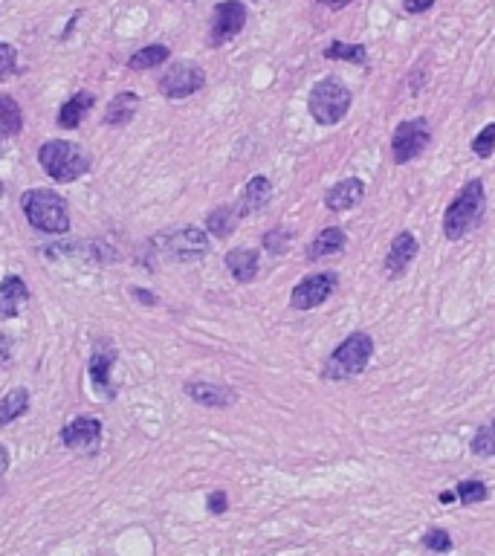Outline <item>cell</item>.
I'll use <instances>...</instances> for the list:
<instances>
[{
    "instance_id": "cell-32",
    "label": "cell",
    "mask_w": 495,
    "mask_h": 556,
    "mask_svg": "<svg viewBox=\"0 0 495 556\" xmlns=\"http://www.w3.org/2000/svg\"><path fill=\"white\" fill-rule=\"evenodd\" d=\"M15 73H18V47H12L9 41H0V84Z\"/></svg>"
},
{
    "instance_id": "cell-33",
    "label": "cell",
    "mask_w": 495,
    "mask_h": 556,
    "mask_svg": "<svg viewBox=\"0 0 495 556\" xmlns=\"http://www.w3.org/2000/svg\"><path fill=\"white\" fill-rule=\"evenodd\" d=\"M206 510L215 513V516H223V513L229 510V496H226L223 490H212V493L206 496Z\"/></svg>"
},
{
    "instance_id": "cell-25",
    "label": "cell",
    "mask_w": 495,
    "mask_h": 556,
    "mask_svg": "<svg viewBox=\"0 0 495 556\" xmlns=\"http://www.w3.org/2000/svg\"><path fill=\"white\" fill-rule=\"evenodd\" d=\"M0 131L3 137H18L24 131V111L9 93H0Z\"/></svg>"
},
{
    "instance_id": "cell-13",
    "label": "cell",
    "mask_w": 495,
    "mask_h": 556,
    "mask_svg": "<svg viewBox=\"0 0 495 556\" xmlns=\"http://www.w3.org/2000/svg\"><path fill=\"white\" fill-rule=\"evenodd\" d=\"M417 252H420V244H417V238H414L412 232H409V229L397 232L394 241L388 244V252H385V261H383L385 276L391 278V281L406 276V270L412 267Z\"/></svg>"
},
{
    "instance_id": "cell-19",
    "label": "cell",
    "mask_w": 495,
    "mask_h": 556,
    "mask_svg": "<svg viewBox=\"0 0 495 556\" xmlns=\"http://www.w3.org/2000/svg\"><path fill=\"white\" fill-rule=\"evenodd\" d=\"M93 105H96V96H93L90 90H79V93H73V96L61 105V111H58V128H64V131H76V128L82 125L84 116L93 111Z\"/></svg>"
},
{
    "instance_id": "cell-27",
    "label": "cell",
    "mask_w": 495,
    "mask_h": 556,
    "mask_svg": "<svg viewBox=\"0 0 495 556\" xmlns=\"http://www.w3.org/2000/svg\"><path fill=\"white\" fill-rule=\"evenodd\" d=\"M455 493H458V501L464 507H472V504H481V501L490 499V487L481 478H464V481H458Z\"/></svg>"
},
{
    "instance_id": "cell-38",
    "label": "cell",
    "mask_w": 495,
    "mask_h": 556,
    "mask_svg": "<svg viewBox=\"0 0 495 556\" xmlns=\"http://www.w3.org/2000/svg\"><path fill=\"white\" fill-rule=\"evenodd\" d=\"M6 470H9V449L0 444V478L6 475Z\"/></svg>"
},
{
    "instance_id": "cell-15",
    "label": "cell",
    "mask_w": 495,
    "mask_h": 556,
    "mask_svg": "<svg viewBox=\"0 0 495 556\" xmlns=\"http://www.w3.org/2000/svg\"><path fill=\"white\" fill-rule=\"evenodd\" d=\"M362 200H365V183L359 177L339 180L336 186H330L328 192H325L328 212H351V209H357Z\"/></svg>"
},
{
    "instance_id": "cell-20",
    "label": "cell",
    "mask_w": 495,
    "mask_h": 556,
    "mask_svg": "<svg viewBox=\"0 0 495 556\" xmlns=\"http://www.w3.org/2000/svg\"><path fill=\"white\" fill-rule=\"evenodd\" d=\"M258 267H261V252L258 250H232L226 252V270L238 284H249L258 278Z\"/></svg>"
},
{
    "instance_id": "cell-5",
    "label": "cell",
    "mask_w": 495,
    "mask_h": 556,
    "mask_svg": "<svg viewBox=\"0 0 495 556\" xmlns=\"http://www.w3.org/2000/svg\"><path fill=\"white\" fill-rule=\"evenodd\" d=\"M354 105V93L351 87L336 79V76H325L310 87V96H307V111L313 116L316 125L330 128V125H339L348 111Z\"/></svg>"
},
{
    "instance_id": "cell-8",
    "label": "cell",
    "mask_w": 495,
    "mask_h": 556,
    "mask_svg": "<svg viewBox=\"0 0 495 556\" xmlns=\"http://www.w3.org/2000/svg\"><path fill=\"white\" fill-rule=\"evenodd\" d=\"M160 247L171 258V261H183V264H192L206 258L212 250V241L209 235L200 229V226H183L177 232H168L160 238Z\"/></svg>"
},
{
    "instance_id": "cell-41",
    "label": "cell",
    "mask_w": 495,
    "mask_h": 556,
    "mask_svg": "<svg viewBox=\"0 0 495 556\" xmlns=\"http://www.w3.org/2000/svg\"><path fill=\"white\" fill-rule=\"evenodd\" d=\"M0 139H3V131H0Z\"/></svg>"
},
{
    "instance_id": "cell-36",
    "label": "cell",
    "mask_w": 495,
    "mask_h": 556,
    "mask_svg": "<svg viewBox=\"0 0 495 556\" xmlns=\"http://www.w3.org/2000/svg\"><path fill=\"white\" fill-rule=\"evenodd\" d=\"M131 296L137 299L139 305H145V307H154L157 302H160V299H157L151 290H142V287H131Z\"/></svg>"
},
{
    "instance_id": "cell-3",
    "label": "cell",
    "mask_w": 495,
    "mask_h": 556,
    "mask_svg": "<svg viewBox=\"0 0 495 556\" xmlns=\"http://www.w3.org/2000/svg\"><path fill=\"white\" fill-rule=\"evenodd\" d=\"M24 218L44 235H67L70 232V206L55 189H29L21 195Z\"/></svg>"
},
{
    "instance_id": "cell-12",
    "label": "cell",
    "mask_w": 495,
    "mask_h": 556,
    "mask_svg": "<svg viewBox=\"0 0 495 556\" xmlns=\"http://www.w3.org/2000/svg\"><path fill=\"white\" fill-rule=\"evenodd\" d=\"M116 348L110 342H99L90 354V362H87V374H90V386L96 389L99 397L105 400H113L116 397V389H113V365H116Z\"/></svg>"
},
{
    "instance_id": "cell-24",
    "label": "cell",
    "mask_w": 495,
    "mask_h": 556,
    "mask_svg": "<svg viewBox=\"0 0 495 556\" xmlns=\"http://www.w3.org/2000/svg\"><path fill=\"white\" fill-rule=\"evenodd\" d=\"M322 56L328 58V61H348V64H354V67H365V70H368V64H371L365 44H348V41H330Z\"/></svg>"
},
{
    "instance_id": "cell-22",
    "label": "cell",
    "mask_w": 495,
    "mask_h": 556,
    "mask_svg": "<svg viewBox=\"0 0 495 556\" xmlns=\"http://www.w3.org/2000/svg\"><path fill=\"white\" fill-rule=\"evenodd\" d=\"M29 412V391L24 386L18 389H9L3 397H0V429L15 423L21 415Z\"/></svg>"
},
{
    "instance_id": "cell-26",
    "label": "cell",
    "mask_w": 495,
    "mask_h": 556,
    "mask_svg": "<svg viewBox=\"0 0 495 556\" xmlns=\"http://www.w3.org/2000/svg\"><path fill=\"white\" fill-rule=\"evenodd\" d=\"M168 58H171V50L165 44H148V47H142V50H137L134 56L128 58V70H134V73L154 70V67L165 64Z\"/></svg>"
},
{
    "instance_id": "cell-11",
    "label": "cell",
    "mask_w": 495,
    "mask_h": 556,
    "mask_svg": "<svg viewBox=\"0 0 495 556\" xmlns=\"http://www.w3.org/2000/svg\"><path fill=\"white\" fill-rule=\"evenodd\" d=\"M61 444L67 449H73V452H82V455L99 452V446H102V420L90 415L73 417L61 429Z\"/></svg>"
},
{
    "instance_id": "cell-29",
    "label": "cell",
    "mask_w": 495,
    "mask_h": 556,
    "mask_svg": "<svg viewBox=\"0 0 495 556\" xmlns=\"http://www.w3.org/2000/svg\"><path fill=\"white\" fill-rule=\"evenodd\" d=\"M472 154L478 160H490L495 154V122H487L475 137H472Z\"/></svg>"
},
{
    "instance_id": "cell-6",
    "label": "cell",
    "mask_w": 495,
    "mask_h": 556,
    "mask_svg": "<svg viewBox=\"0 0 495 556\" xmlns=\"http://www.w3.org/2000/svg\"><path fill=\"white\" fill-rule=\"evenodd\" d=\"M247 3L244 0H220L218 6L212 9V18H209V35H206V44L212 50H218L223 44H229L232 38H238L244 27H247Z\"/></svg>"
},
{
    "instance_id": "cell-40",
    "label": "cell",
    "mask_w": 495,
    "mask_h": 556,
    "mask_svg": "<svg viewBox=\"0 0 495 556\" xmlns=\"http://www.w3.org/2000/svg\"><path fill=\"white\" fill-rule=\"evenodd\" d=\"M0 195H3V186H0Z\"/></svg>"
},
{
    "instance_id": "cell-4",
    "label": "cell",
    "mask_w": 495,
    "mask_h": 556,
    "mask_svg": "<svg viewBox=\"0 0 495 556\" xmlns=\"http://www.w3.org/2000/svg\"><path fill=\"white\" fill-rule=\"evenodd\" d=\"M371 357H374V336L354 331L333 348V354H328V360L322 365V380L328 383L354 380L368 368Z\"/></svg>"
},
{
    "instance_id": "cell-9",
    "label": "cell",
    "mask_w": 495,
    "mask_h": 556,
    "mask_svg": "<svg viewBox=\"0 0 495 556\" xmlns=\"http://www.w3.org/2000/svg\"><path fill=\"white\" fill-rule=\"evenodd\" d=\"M206 87V73L197 61H174L160 76V93L165 99H189Z\"/></svg>"
},
{
    "instance_id": "cell-34",
    "label": "cell",
    "mask_w": 495,
    "mask_h": 556,
    "mask_svg": "<svg viewBox=\"0 0 495 556\" xmlns=\"http://www.w3.org/2000/svg\"><path fill=\"white\" fill-rule=\"evenodd\" d=\"M423 64H429V61L423 58V61L412 70V76H409V90H412V96H417V93L423 90V84L429 82V67L423 70Z\"/></svg>"
},
{
    "instance_id": "cell-1",
    "label": "cell",
    "mask_w": 495,
    "mask_h": 556,
    "mask_svg": "<svg viewBox=\"0 0 495 556\" xmlns=\"http://www.w3.org/2000/svg\"><path fill=\"white\" fill-rule=\"evenodd\" d=\"M487 212V192H484V180H469L464 189L452 197V203L443 212V235L446 241H461L467 238L472 229H478Z\"/></svg>"
},
{
    "instance_id": "cell-21",
    "label": "cell",
    "mask_w": 495,
    "mask_h": 556,
    "mask_svg": "<svg viewBox=\"0 0 495 556\" xmlns=\"http://www.w3.org/2000/svg\"><path fill=\"white\" fill-rule=\"evenodd\" d=\"M139 108V96L134 90H122L116 93L113 99L108 102V111H105V125H128L134 116H137Z\"/></svg>"
},
{
    "instance_id": "cell-17",
    "label": "cell",
    "mask_w": 495,
    "mask_h": 556,
    "mask_svg": "<svg viewBox=\"0 0 495 556\" xmlns=\"http://www.w3.org/2000/svg\"><path fill=\"white\" fill-rule=\"evenodd\" d=\"M348 247V235L342 226H325L307 247V261H322V258H333L342 255Z\"/></svg>"
},
{
    "instance_id": "cell-37",
    "label": "cell",
    "mask_w": 495,
    "mask_h": 556,
    "mask_svg": "<svg viewBox=\"0 0 495 556\" xmlns=\"http://www.w3.org/2000/svg\"><path fill=\"white\" fill-rule=\"evenodd\" d=\"M354 0H319V6H325L330 12H339V9H345V6H351Z\"/></svg>"
},
{
    "instance_id": "cell-35",
    "label": "cell",
    "mask_w": 495,
    "mask_h": 556,
    "mask_svg": "<svg viewBox=\"0 0 495 556\" xmlns=\"http://www.w3.org/2000/svg\"><path fill=\"white\" fill-rule=\"evenodd\" d=\"M403 3V12L406 15H423L435 6V0H400Z\"/></svg>"
},
{
    "instance_id": "cell-16",
    "label": "cell",
    "mask_w": 495,
    "mask_h": 556,
    "mask_svg": "<svg viewBox=\"0 0 495 556\" xmlns=\"http://www.w3.org/2000/svg\"><path fill=\"white\" fill-rule=\"evenodd\" d=\"M186 394L192 397L194 403H200V406H206V409H229V406L238 400L235 389L220 386V383H203V380L186 383Z\"/></svg>"
},
{
    "instance_id": "cell-10",
    "label": "cell",
    "mask_w": 495,
    "mask_h": 556,
    "mask_svg": "<svg viewBox=\"0 0 495 556\" xmlns=\"http://www.w3.org/2000/svg\"><path fill=\"white\" fill-rule=\"evenodd\" d=\"M336 287H339V276H336V273H330V270L310 273V276H304L302 281L293 287V293H290V307H293V310H316V307L325 305L330 296L336 293Z\"/></svg>"
},
{
    "instance_id": "cell-14",
    "label": "cell",
    "mask_w": 495,
    "mask_h": 556,
    "mask_svg": "<svg viewBox=\"0 0 495 556\" xmlns=\"http://www.w3.org/2000/svg\"><path fill=\"white\" fill-rule=\"evenodd\" d=\"M270 200H273V183H270L264 174H258V177H252L247 186L241 189V195L235 200V212H238V218L244 221V218L258 215Z\"/></svg>"
},
{
    "instance_id": "cell-30",
    "label": "cell",
    "mask_w": 495,
    "mask_h": 556,
    "mask_svg": "<svg viewBox=\"0 0 495 556\" xmlns=\"http://www.w3.org/2000/svg\"><path fill=\"white\" fill-rule=\"evenodd\" d=\"M420 542H423V548L432 551V554H449V551L455 548L452 536H449L443 528H429L423 536H420Z\"/></svg>"
},
{
    "instance_id": "cell-2",
    "label": "cell",
    "mask_w": 495,
    "mask_h": 556,
    "mask_svg": "<svg viewBox=\"0 0 495 556\" xmlns=\"http://www.w3.org/2000/svg\"><path fill=\"white\" fill-rule=\"evenodd\" d=\"M38 166L55 183H76L90 171L93 160L79 142L70 139H47L38 148Z\"/></svg>"
},
{
    "instance_id": "cell-31",
    "label": "cell",
    "mask_w": 495,
    "mask_h": 556,
    "mask_svg": "<svg viewBox=\"0 0 495 556\" xmlns=\"http://www.w3.org/2000/svg\"><path fill=\"white\" fill-rule=\"evenodd\" d=\"M290 241H293V232L284 229V226H275V229H270L264 235V250L270 252V255H284L287 247H290Z\"/></svg>"
},
{
    "instance_id": "cell-18",
    "label": "cell",
    "mask_w": 495,
    "mask_h": 556,
    "mask_svg": "<svg viewBox=\"0 0 495 556\" xmlns=\"http://www.w3.org/2000/svg\"><path fill=\"white\" fill-rule=\"evenodd\" d=\"M29 302V287L21 276H6L0 281V319H15Z\"/></svg>"
},
{
    "instance_id": "cell-28",
    "label": "cell",
    "mask_w": 495,
    "mask_h": 556,
    "mask_svg": "<svg viewBox=\"0 0 495 556\" xmlns=\"http://www.w3.org/2000/svg\"><path fill=\"white\" fill-rule=\"evenodd\" d=\"M469 449L478 458H495V417L487 420L484 426H478V432L469 441Z\"/></svg>"
},
{
    "instance_id": "cell-39",
    "label": "cell",
    "mask_w": 495,
    "mask_h": 556,
    "mask_svg": "<svg viewBox=\"0 0 495 556\" xmlns=\"http://www.w3.org/2000/svg\"><path fill=\"white\" fill-rule=\"evenodd\" d=\"M438 499L440 504H452V501H458V493L455 490H446V493H440Z\"/></svg>"
},
{
    "instance_id": "cell-7",
    "label": "cell",
    "mask_w": 495,
    "mask_h": 556,
    "mask_svg": "<svg viewBox=\"0 0 495 556\" xmlns=\"http://www.w3.org/2000/svg\"><path fill=\"white\" fill-rule=\"evenodd\" d=\"M432 142V128L426 119H403L391 134V157L397 166L414 163Z\"/></svg>"
},
{
    "instance_id": "cell-23",
    "label": "cell",
    "mask_w": 495,
    "mask_h": 556,
    "mask_svg": "<svg viewBox=\"0 0 495 556\" xmlns=\"http://www.w3.org/2000/svg\"><path fill=\"white\" fill-rule=\"evenodd\" d=\"M238 223H241V218H238L235 206H218V209H212V212L206 215V232H209L212 238L223 241V238H229V235L238 229Z\"/></svg>"
}]
</instances>
